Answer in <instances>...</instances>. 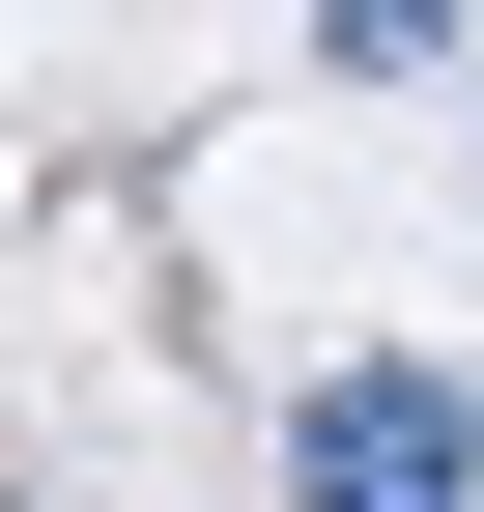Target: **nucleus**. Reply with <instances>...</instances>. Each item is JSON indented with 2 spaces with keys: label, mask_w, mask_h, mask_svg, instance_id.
<instances>
[{
  "label": "nucleus",
  "mask_w": 484,
  "mask_h": 512,
  "mask_svg": "<svg viewBox=\"0 0 484 512\" xmlns=\"http://www.w3.org/2000/svg\"><path fill=\"white\" fill-rule=\"evenodd\" d=\"M285 512H484V399H456L428 342L314 370V399H285Z\"/></svg>",
  "instance_id": "1"
},
{
  "label": "nucleus",
  "mask_w": 484,
  "mask_h": 512,
  "mask_svg": "<svg viewBox=\"0 0 484 512\" xmlns=\"http://www.w3.org/2000/svg\"><path fill=\"white\" fill-rule=\"evenodd\" d=\"M314 57H371V86H428V57H456V0H314Z\"/></svg>",
  "instance_id": "2"
}]
</instances>
